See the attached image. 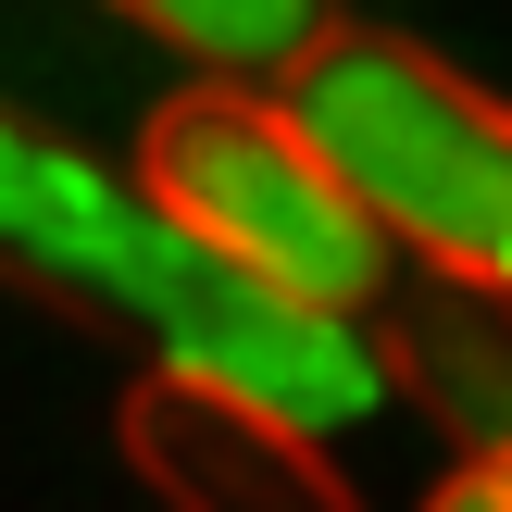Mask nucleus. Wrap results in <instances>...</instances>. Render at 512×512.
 Returning <instances> with one entry per match:
<instances>
[{
  "label": "nucleus",
  "mask_w": 512,
  "mask_h": 512,
  "mask_svg": "<svg viewBox=\"0 0 512 512\" xmlns=\"http://www.w3.org/2000/svg\"><path fill=\"white\" fill-rule=\"evenodd\" d=\"M288 113L350 175V200L388 225V250L512 288V100L500 88L450 75L425 38L325 25L288 63Z\"/></svg>",
  "instance_id": "f257e3e1"
},
{
  "label": "nucleus",
  "mask_w": 512,
  "mask_h": 512,
  "mask_svg": "<svg viewBox=\"0 0 512 512\" xmlns=\"http://www.w3.org/2000/svg\"><path fill=\"white\" fill-rule=\"evenodd\" d=\"M138 200L188 250H213V263L263 275L288 300H325V313L388 300V225L350 200V175L313 150V125L263 75H200V88L150 100Z\"/></svg>",
  "instance_id": "f03ea898"
},
{
  "label": "nucleus",
  "mask_w": 512,
  "mask_h": 512,
  "mask_svg": "<svg viewBox=\"0 0 512 512\" xmlns=\"http://www.w3.org/2000/svg\"><path fill=\"white\" fill-rule=\"evenodd\" d=\"M113 425H125V463L163 512H363L350 475L313 450V425L288 400L238 388V375L150 363Z\"/></svg>",
  "instance_id": "7ed1b4c3"
},
{
  "label": "nucleus",
  "mask_w": 512,
  "mask_h": 512,
  "mask_svg": "<svg viewBox=\"0 0 512 512\" xmlns=\"http://www.w3.org/2000/svg\"><path fill=\"white\" fill-rule=\"evenodd\" d=\"M375 363H388V388L413 400L438 438L512 463V288L413 263L388 288V313H375Z\"/></svg>",
  "instance_id": "20e7f679"
},
{
  "label": "nucleus",
  "mask_w": 512,
  "mask_h": 512,
  "mask_svg": "<svg viewBox=\"0 0 512 512\" xmlns=\"http://www.w3.org/2000/svg\"><path fill=\"white\" fill-rule=\"evenodd\" d=\"M113 13H138L150 38H175L188 63H213V75L288 88V63L338 25V0H113Z\"/></svg>",
  "instance_id": "39448f33"
},
{
  "label": "nucleus",
  "mask_w": 512,
  "mask_h": 512,
  "mask_svg": "<svg viewBox=\"0 0 512 512\" xmlns=\"http://www.w3.org/2000/svg\"><path fill=\"white\" fill-rule=\"evenodd\" d=\"M425 512H512V463L463 450V475H450V488H425Z\"/></svg>",
  "instance_id": "423d86ee"
}]
</instances>
